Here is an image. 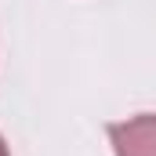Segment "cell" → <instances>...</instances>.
I'll use <instances>...</instances> for the list:
<instances>
[{
    "instance_id": "cell-1",
    "label": "cell",
    "mask_w": 156,
    "mask_h": 156,
    "mask_svg": "<svg viewBox=\"0 0 156 156\" xmlns=\"http://www.w3.org/2000/svg\"><path fill=\"white\" fill-rule=\"evenodd\" d=\"M116 138L120 156H156V120H134V123H123L113 131Z\"/></svg>"
},
{
    "instance_id": "cell-2",
    "label": "cell",
    "mask_w": 156,
    "mask_h": 156,
    "mask_svg": "<svg viewBox=\"0 0 156 156\" xmlns=\"http://www.w3.org/2000/svg\"><path fill=\"white\" fill-rule=\"evenodd\" d=\"M0 156H4V145H0Z\"/></svg>"
}]
</instances>
